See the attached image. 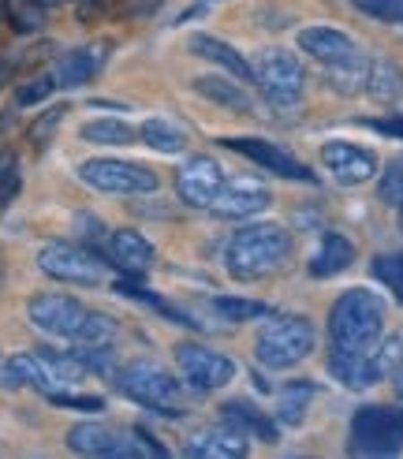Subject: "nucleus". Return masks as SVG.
<instances>
[{
  "mask_svg": "<svg viewBox=\"0 0 403 459\" xmlns=\"http://www.w3.org/2000/svg\"><path fill=\"white\" fill-rule=\"evenodd\" d=\"M27 317L34 321V329L60 336L67 343H112L116 336V321L101 310H90L86 303L72 299V295H60V291H41L27 303Z\"/></svg>",
  "mask_w": 403,
  "mask_h": 459,
  "instance_id": "f257e3e1",
  "label": "nucleus"
},
{
  "mask_svg": "<svg viewBox=\"0 0 403 459\" xmlns=\"http://www.w3.org/2000/svg\"><path fill=\"white\" fill-rule=\"evenodd\" d=\"M385 329V299L377 291L366 288H351L329 310V340L332 351L344 355H363L381 340Z\"/></svg>",
  "mask_w": 403,
  "mask_h": 459,
  "instance_id": "f03ea898",
  "label": "nucleus"
},
{
  "mask_svg": "<svg viewBox=\"0 0 403 459\" xmlns=\"http://www.w3.org/2000/svg\"><path fill=\"white\" fill-rule=\"evenodd\" d=\"M291 255V236L280 224H246L224 247V269L236 281H262Z\"/></svg>",
  "mask_w": 403,
  "mask_h": 459,
  "instance_id": "7ed1b4c3",
  "label": "nucleus"
},
{
  "mask_svg": "<svg viewBox=\"0 0 403 459\" xmlns=\"http://www.w3.org/2000/svg\"><path fill=\"white\" fill-rule=\"evenodd\" d=\"M116 388L134 400V403H142L150 411H157V415H165V419H184L187 411H191V393H187V385L184 381H176L165 366H157V362H127L116 370Z\"/></svg>",
  "mask_w": 403,
  "mask_h": 459,
  "instance_id": "20e7f679",
  "label": "nucleus"
},
{
  "mask_svg": "<svg viewBox=\"0 0 403 459\" xmlns=\"http://www.w3.org/2000/svg\"><path fill=\"white\" fill-rule=\"evenodd\" d=\"M313 351V325L299 314H284L265 321L258 340H254V355L265 370H291Z\"/></svg>",
  "mask_w": 403,
  "mask_h": 459,
  "instance_id": "39448f33",
  "label": "nucleus"
},
{
  "mask_svg": "<svg viewBox=\"0 0 403 459\" xmlns=\"http://www.w3.org/2000/svg\"><path fill=\"white\" fill-rule=\"evenodd\" d=\"M79 179L86 187L101 195H150L157 191V172L134 160H116V157H90L79 165Z\"/></svg>",
  "mask_w": 403,
  "mask_h": 459,
  "instance_id": "423d86ee",
  "label": "nucleus"
},
{
  "mask_svg": "<svg viewBox=\"0 0 403 459\" xmlns=\"http://www.w3.org/2000/svg\"><path fill=\"white\" fill-rule=\"evenodd\" d=\"M38 269L60 284H79V288L105 281V262L94 250H86L79 243H64V239H53L38 250Z\"/></svg>",
  "mask_w": 403,
  "mask_h": 459,
  "instance_id": "0eeeda50",
  "label": "nucleus"
},
{
  "mask_svg": "<svg viewBox=\"0 0 403 459\" xmlns=\"http://www.w3.org/2000/svg\"><path fill=\"white\" fill-rule=\"evenodd\" d=\"M251 67H254V82L262 86V94H265L269 105H277V108L299 105L306 75H303V64L291 53H284V49H262Z\"/></svg>",
  "mask_w": 403,
  "mask_h": 459,
  "instance_id": "6e6552de",
  "label": "nucleus"
},
{
  "mask_svg": "<svg viewBox=\"0 0 403 459\" xmlns=\"http://www.w3.org/2000/svg\"><path fill=\"white\" fill-rule=\"evenodd\" d=\"M403 448V407H363L351 419V452L392 455Z\"/></svg>",
  "mask_w": 403,
  "mask_h": 459,
  "instance_id": "1a4fd4ad",
  "label": "nucleus"
},
{
  "mask_svg": "<svg viewBox=\"0 0 403 459\" xmlns=\"http://www.w3.org/2000/svg\"><path fill=\"white\" fill-rule=\"evenodd\" d=\"M176 366L184 374V381L198 388V393H213V388H224L236 377V362L213 348H202V343H179Z\"/></svg>",
  "mask_w": 403,
  "mask_h": 459,
  "instance_id": "9d476101",
  "label": "nucleus"
},
{
  "mask_svg": "<svg viewBox=\"0 0 403 459\" xmlns=\"http://www.w3.org/2000/svg\"><path fill=\"white\" fill-rule=\"evenodd\" d=\"M67 448L75 455H94V459H131L142 455L134 433H120L105 422H79L67 429Z\"/></svg>",
  "mask_w": 403,
  "mask_h": 459,
  "instance_id": "9b49d317",
  "label": "nucleus"
},
{
  "mask_svg": "<svg viewBox=\"0 0 403 459\" xmlns=\"http://www.w3.org/2000/svg\"><path fill=\"white\" fill-rule=\"evenodd\" d=\"M224 169L217 165V157L210 153H198L191 160H184V169H179L176 176V195L184 198L187 205H194V210H210L213 198L220 195L224 187Z\"/></svg>",
  "mask_w": 403,
  "mask_h": 459,
  "instance_id": "f8f14e48",
  "label": "nucleus"
},
{
  "mask_svg": "<svg viewBox=\"0 0 403 459\" xmlns=\"http://www.w3.org/2000/svg\"><path fill=\"white\" fill-rule=\"evenodd\" d=\"M322 165L332 172L336 183H344V187H358V183L377 176V157L363 146H351V143H325Z\"/></svg>",
  "mask_w": 403,
  "mask_h": 459,
  "instance_id": "ddd939ff",
  "label": "nucleus"
},
{
  "mask_svg": "<svg viewBox=\"0 0 403 459\" xmlns=\"http://www.w3.org/2000/svg\"><path fill=\"white\" fill-rule=\"evenodd\" d=\"M265 205H269V191L262 187L258 179H251V176H232V179H224V187H220V195L213 198L210 210H213L217 217H224V221H239V217L262 213Z\"/></svg>",
  "mask_w": 403,
  "mask_h": 459,
  "instance_id": "4468645a",
  "label": "nucleus"
},
{
  "mask_svg": "<svg viewBox=\"0 0 403 459\" xmlns=\"http://www.w3.org/2000/svg\"><path fill=\"white\" fill-rule=\"evenodd\" d=\"M105 255L124 277H142V273L153 269L157 250L142 232H134V228H116V232L105 239Z\"/></svg>",
  "mask_w": 403,
  "mask_h": 459,
  "instance_id": "2eb2a0df",
  "label": "nucleus"
},
{
  "mask_svg": "<svg viewBox=\"0 0 403 459\" xmlns=\"http://www.w3.org/2000/svg\"><path fill=\"white\" fill-rule=\"evenodd\" d=\"M228 150L243 153L246 160H254V165H262L265 172H273V176H284V179H303V183H313V172L306 165H299L291 153H284L280 146L273 143H265V139H220Z\"/></svg>",
  "mask_w": 403,
  "mask_h": 459,
  "instance_id": "dca6fc26",
  "label": "nucleus"
},
{
  "mask_svg": "<svg viewBox=\"0 0 403 459\" xmlns=\"http://www.w3.org/2000/svg\"><path fill=\"white\" fill-rule=\"evenodd\" d=\"M108 53H112V41H108V38H98V41L82 45V49L64 53V56L49 67V72H53L56 86H82V82H90V79H94L101 67H105Z\"/></svg>",
  "mask_w": 403,
  "mask_h": 459,
  "instance_id": "f3484780",
  "label": "nucleus"
},
{
  "mask_svg": "<svg viewBox=\"0 0 403 459\" xmlns=\"http://www.w3.org/2000/svg\"><path fill=\"white\" fill-rule=\"evenodd\" d=\"M184 452L187 455H202V459H243L246 455V437L239 429H232L228 422H220L213 429L194 433Z\"/></svg>",
  "mask_w": 403,
  "mask_h": 459,
  "instance_id": "a211bd4d",
  "label": "nucleus"
},
{
  "mask_svg": "<svg viewBox=\"0 0 403 459\" xmlns=\"http://www.w3.org/2000/svg\"><path fill=\"white\" fill-rule=\"evenodd\" d=\"M220 419L228 422L232 429H239L243 437H258L265 445H277V422L265 415L262 407H254L251 400H232L220 407Z\"/></svg>",
  "mask_w": 403,
  "mask_h": 459,
  "instance_id": "6ab92c4d",
  "label": "nucleus"
},
{
  "mask_svg": "<svg viewBox=\"0 0 403 459\" xmlns=\"http://www.w3.org/2000/svg\"><path fill=\"white\" fill-rule=\"evenodd\" d=\"M187 49H191L194 56H202V60L220 64L224 72H228L232 79H239V82H254V67L246 64L228 41H220V38H213V34H191Z\"/></svg>",
  "mask_w": 403,
  "mask_h": 459,
  "instance_id": "aec40b11",
  "label": "nucleus"
},
{
  "mask_svg": "<svg viewBox=\"0 0 403 459\" xmlns=\"http://www.w3.org/2000/svg\"><path fill=\"white\" fill-rule=\"evenodd\" d=\"M355 262V247L340 236V232H325L322 236V247L313 250L310 258V277L318 281H329V277H340V273Z\"/></svg>",
  "mask_w": 403,
  "mask_h": 459,
  "instance_id": "412c9836",
  "label": "nucleus"
},
{
  "mask_svg": "<svg viewBox=\"0 0 403 459\" xmlns=\"http://www.w3.org/2000/svg\"><path fill=\"white\" fill-rule=\"evenodd\" d=\"M194 90L202 98H210L224 108H232V112H251L254 108L251 94L239 86V79L232 82V79H220V75H202V79H194Z\"/></svg>",
  "mask_w": 403,
  "mask_h": 459,
  "instance_id": "4be33fe9",
  "label": "nucleus"
},
{
  "mask_svg": "<svg viewBox=\"0 0 403 459\" xmlns=\"http://www.w3.org/2000/svg\"><path fill=\"white\" fill-rule=\"evenodd\" d=\"M366 94L377 101H399L403 98V67L392 60H370L366 72Z\"/></svg>",
  "mask_w": 403,
  "mask_h": 459,
  "instance_id": "5701e85b",
  "label": "nucleus"
},
{
  "mask_svg": "<svg viewBox=\"0 0 403 459\" xmlns=\"http://www.w3.org/2000/svg\"><path fill=\"white\" fill-rule=\"evenodd\" d=\"M139 139H142V146H150V150H157V153H168V157L187 146V134L179 131L172 120H165V117H150V120H142Z\"/></svg>",
  "mask_w": 403,
  "mask_h": 459,
  "instance_id": "b1692460",
  "label": "nucleus"
},
{
  "mask_svg": "<svg viewBox=\"0 0 403 459\" xmlns=\"http://www.w3.org/2000/svg\"><path fill=\"white\" fill-rule=\"evenodd\" d=\"M82 143H94V146H134L139 143V127H131L124 120H90L82 124Z\"/></svg>",
  "mask_w": 403,
  "mask_h": 459,
  "instance_id": "393cba45",
  "label": "nucleus"
},
{
  "mask_svg": "<svg viewBox=\"0 0 403 459\" xmlns=\"http://www.w3.org/2000/svg\"><path fill=\"white\" fill-rule=\"evenodd\" d=\"M4 19L15 34H38L45 27V8L34 4V0H4Z\"/></svg>",
  "mask_w": 403,
  "mask_h": 459,
  "instance_id": "a878e982",
  "label": "nucleus"
},
{
  "mask_svg": "<svg viewBox=\"0 0 403 459\" xmlns=\"http://www.w3.org/2000/svg\"><path fill=\"white\" fill-rule=\"evenodd\" d=\"M157 4H161V0H90L86 15H101V19L120 22V19H134V15H150Z\"/></svg>",
  "mask_w": 403,
  "mask_h": 459,
  "instance_id": "bb28decb",
  "label": "nucleus"
},
{
  "mask_svg": "<svg viewBox=\"0 0 403 459\" xmlns=\"http://www.w3.org/2000/svg\"><path fill=\"white\" fill-rule=\"evenodd\" d=\"M22 191V169H19V157L15 150H0V213L12 210V202Z\"/></svg>",
  "mask_w": 403,
  "mask_h": 459,
  "instance_id": "cd10ccee",
  "label": "nucleus"
},
{
  "mask_svg": "<svg viewBox=\"0 0 403 459\" xmlns=\"http://www.w3.org/2000/svg\"><path fill=\"white\" fill-rule=\"evenodd\" d=\"M213 310H217L224 321H254V317H265V314H269L265 303H258V299H236V295H217Z\"/></svg>",
  "mask_w": 403,
  "mask_h": 459,
  "instance_id": "c85d7f7f",
  "label": "nucleus"
},
{
  "mask_svg": "<svg viewBox=\"0 0 403 459\" xmlns=\"http://www.w3.org/2000/svg\"><path fill=\"white\" fill-rule=\"evenodd\" d=\"M310 393H313V385H291V388H284L280 403H277V419H280L284 426H299Z\"/></svg>",
  "mask_w": 403,
  "mask_h": 459,
  "instance_id": "c756f323",
  "label": "nucleus"
},
{
  "mask_svg": "<svg viewBox=\"0 0 403 459\" xmlns=\"http://www.w3.org/2000/svg\"><path fill=\"white\" fill-rule=\"evenodd\" d=\"M377 198L385 202V205H403V153L399 157H392L389 165H385V172H381V183H377Z\"/></svg>",
  "mask_w": 403,
  "mask_h": 459,
  "instance_id": "7c9ffc66",
  "label": "nucleus"
},
{
  "mask_svg": "<svg viewBox=\"0 0 403 459\" xmlns=\"http://www.w3.org/2000/svg\"><path fill=\"white\" fill-rule=\"evenodd\" d=\"M64 117H67V105H53V108H45L41 117L30 124L27 139L34 143V150H41V146H49V143H53V134H56V127L64 124Z\"/></svg>",
  "mask_w": 403,
  "mask_h": 459,
  "instance_id": "2f4dec72",
  "label": "nucleus"
},
{
  "mask_svg": "<svg viewBox=\"0 0 403 459\" xmlns=\"http://www.w3.org/2000/svg\"><path fill=\"white\" fill-rule=\"evenodd\" d=\"M53 90H56L53 72H41V75H34V79H27V82L15 86V105H19V108H30V105H38V101L49 98Z\"/></svg>",
  "mask_w": 403,
  "mask_h": 459,
  "instance_id": "473e14b6",
  "label": "nucleus"
},
{
  "mask_svg": "<svg viewBox=\"0 0 403 459\" xmlns=\"http://www.w3.org/2000/svg\"><path fill=\"white\" fill-rule=\"evenodd\" d=\"M373 277L385 284L396 299L403 303V255H385V258H377L373 262Z\"/></svg>",
  "mask_w": 403,
  "mask_h": 459,
  "instance_id": "72a5a7b5",
  "label": "nucleus"
},
{
  "mask_svg": "<svg viewBox=\"0 0 403 459\" xmlns=\"http://www.w3.org/2000/svg\"><path fill=\"white\" fill-rule=\"evenodd\" d=\"M351 4L377 22H396V27H403V0H351Z\"/></svg>",
  "mask_w": 403,
  "mask_h": 459,
  "instance_id": "f704fd0d",
  "label": "nucleus"
},
{
  "mask_svg": "<svg viewBox=\"0 0 403 459\" xmlns=\"http://www.w3.org/2000/svg\"><path fill=\"white\" fill-rule=\"evenodd\" d=\"M49 403H56V407H72V411H101L105 407V400L101 396H75V393H49Z\"/></svg>",
  "mask_w": 403,
  "mask_h": 459,
  "instance_id": "c9c22d12",
  "label": "nucleus"
},
{
  "mask_svg": "<svg viewBox=\"0 0 403 459\" xmlns=\"http://www.w3.org/2000/svg\"><path fill=\"white\" fill-rule=\"evenodd\" d=\"M131 433H134V441H139L142 455H157V459H161V455H165V448H161V445H157V437H153V433H150V429H142V426H134Z\"/></svg>",
  "mask_w": 403,
  "mask_h": 459,
  "instance_id": "e433bc0d",
  "label": "nucleus"
},
{
  "mask_svg": "<svg viewBox=\"0 0 403 459\" xmlns=\"http://www.w3.org/2000/svg\"><path fill=\"white\" fill-rule=\"evenodd\" d=\"M373 131L392 134V139H403V117H385V120H370Z\"/></svg>",
  "mask_w": 403,
  "mask_h": 459,
  "instance_id": "4c0bfd02",
  "label": "nucleus"
},
{
  "mask_svg": "<svg viewBox=\"0 0 403 459\" xmlns=\"http://www.w3.org/2000/svg\"><path fill=\"white\" fill-rule=\"evenodd\" d=\"M396 396L403 400V362H399V370H396Z\"/></svg>",
  "mask_w": 403,
  "mask_h": 459,
  "instance_id": "58836bf2",
  "label": "nucleus"
},
{
  "mask_svg": "<svg viewBox=\"0 0 403 459\" xmlns=\"http://www.w3.org/2000/svg\"><path fill=\"white\" fill-rule=\"evenodd\" d=\"M34 4H41L45 12H49V8H60V4H64V0H34Z\"/></svg>",
  "mask_w": 403,
  "mask_h": 459,
  "instance_id": "ea45409f",
  "label": "nucleus"
},
{
  "mask_svg": "<svg viewBox=\"0 0 403 459\" xmlns=\"http://www.w3.org/2000/svg\"><path fill=\"white\" fill-rule=\"evenodd\" d=\"M0 291H4V258H0Z\"/></svg>",
  "mask_w": 403,
  "mask_h": 459,
  "instance_id": "a19ab883",
  "label": "nucleus"
},
{
  "mask_svg": "<svg viewBox=\"0 0 403 459\" xmlns=\"http://www.w3.org/2000/svg\"><path fill=\"white\" fill-rule=\"evenodd\" d=\"M0 381H4V355H0Z\"/></svg>",
  "mask_w": 403,
  "mask_h": 459,
  "instance_id": "79ce46f5",
  "label": "nucleus"
},
{
  "mask_svg": "<svg viewBox=\"0 0 403 459\" xmlns=\"http://www.w3.org/2000/svg\"><path fill=\"white\" fill-rule=\"evenodd\" d=\"M399 228H403V205H399Z\"/></svg>",
  "mask_w": 403,
  "mask_h": 459,
  "instance_id": "37998d69",
  "label": "nucleus"
}]
</instances>
